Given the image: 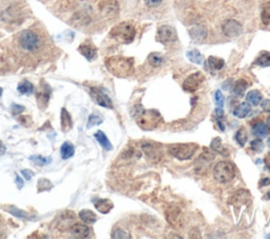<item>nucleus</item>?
I'll return each instance as SVG.
<instances>
[{"label": "nucleus", "instance_id": "nucleus-1", "mask_svg": "<svg viewBox=\"0 0 270 239\" xmlns=\"http://www.w3.org/2000/svg\"><path fill=\"white\" fill-rule=\"evenodd\" d=\"M131 114L135 121L142 130H154L163 122V117L156 110H146L141 105H136L132 108Z\"/></svg>", "mask_w": 270, "mask_h": 239}, {"label": "nucleus", "instance_id": "nucleus-2", "mask_svg": "<svg viewBox=\"0 0 270 239\" xmlns=\"http://www.w3.org/2000/svg\"><path fill=\"white\" fill-rule=\"evenodd\" d=\"M105 65L110 73L118 78H127L134 73V59L130 57H109Z\"/></svg>", "mask_w": 270, "mask_h": 239}, {"label": "nucleus", "instance_id": "nucleus-3", "mask_svg": "<svg viewBox=\"0 0 270 239\" xmlns=\"http://www.w3.org/2000/svg\"><path fill=\"white\" fill-rule=\"evenodd\" d=\"M135 35H136V30L132 23L127 21L118 23L110 31V36L122 43H131L134 40Z\"/></svg>", "mask_w": 270, "mask_h": 239}, {"label": "nucleus", "instance_id": "nucleus-4", "mask_svg": "<svg viewBox=\"0 0 270 239\" xmlns=\"http://www.w3.org/2000/svg\"><path fill=\"white\" fill-rule=\"evenodd\" d=\"M213 177L220 183H228L235 177L234 165L229 161H220L213 169Z\"/></svg>", "mask_w": 270, "mask_h": 239}, {"label": "nucleus", "instance_id": "nucleus-5", "mask_svg": "<svg viewBox=\"0 0 270 239\" xmlns=\"http://www.w3.org/2000/svg\"><path fill=\"white\" fill-rule=\"evenodd\" d=\"M198 150V146L196 143H176V145L169 146L170 154L178 158L179 160H189L193 157L196 151Z\"/></svg>", "mask_w": 270, "mask_h": 239}, {"label": "nucleus", "instance_id": "nucleus-6", "mask_svg": "<svg viewBox=\"0 0 270 239\" xmlns=\"http://www.w3.org/2000/svg\"><path fill=\"white\" fill-rule=\"evenodd\" d=\"M18 41L22 49L28 52L37 51L42 44L41 37H39L38 34L35 33L34 31L31 30H26L21 32V34L19 35L18 38Z\"/></svg>", "mask_w": 270, "mask_h": 239}, {"label": "nucleus", "instance_id": "nucleus-7", "mask_svg": "<svg viewBox=\"0 0 270 239\" xmlns=\"http://www.w3.org/2000/svg\"><path fill=\"white\" fill-rule=\"evenodd\" d=\"M90 95L92 99L96 102L98 106L107 108V109L113 108L112 100L110 99V97L104 92V90H102L101 87H98V86L90 87Z\"/></svg>", "mask_w": 270, "mask_h": 239}, {"label": "nucleus", "instance_id": "nucleus-8", "mask_svg": "<svg viewBox=\"0 0 270 239\" xmlns=\"http://www.w3.org/2000/svg\"><path fill=\"white\" fill-rule=\"evenodd\" d=\"M205 81V76L201 72H196L186 78V80L182 83V89L186 92L193 93L200 89V86Z\"/></svg>", "mask_w": 270, "mask_h": 239}, {"label": "nucleus", "instance_id": "nucleus-9", "mask_svg": "<svg viewBox=\"0 0 270 239\" xmlns=\"http://www.w3.org/2000/svg\"><path fill=\"white\" fill-rule=\"evenodd\" d=\"M157 40L168 44L178 40V32L173 27L170 26H162L157 30Z\"/></svg>", "mask_w": 270, "mask_h": 239}, {"label": "nucleus", "instance_id": "nucleus-10", "mask_svg": "<svg viewBox=\"0 0 270 239\" xmlns=\"http://www.w3.org/2000/svg\"><path fill=\"white\" fill-rule=\"evenodd\" d=\"M141 150L144 151L146 156L152 161H158L163 157V151L161 148V145L154 142H144L141 145Z\"/></svg>", "mask_w": 270, "mask_h": 239}, {"label": "nucleus", "instance_id": "nucleus-11", "mask_svg": "<svg viewBox=\"0 0 270 239\" xmlns=\"http://www.w3.org/2000/svg\"><path fill=\"white\" fill-rule=\"evenodd\" d=\"M222 30H223V33L227 36V37H236L241 35L242 33V26L240 22H237L236 20L233 19H228L224 22L223 27H222Z\"/></svg>", "mask_w": 270, "mask_h": 239}, {"label": "nucleus", "instance_id": "nucleus-12", "mask_svg": "<svg viewBox=\"0 0 270 239\" xmlns=\"http://www.w3.org/2000/svg\"><path fill=\"white\" fill-rule=\"evenodd\" d=\"M166 218L169 224L174 227H180L181 222V211L177 204H170L166 210Z\"/></svg>", "mask_w": 270, "mask_h": 239}, {"label": "nucleus", "instance_id": "nucleus-13", "mask_svg": "<svg viewBox=\"0 0 270 239\" xmlns=\"http://www.w3.org/2000/svg\"><path fill=\"white\" fill-rule=\"evenodd\" d=\"M70 233L74 238H88L90 236L91 230L88 226L76 222V224H73L70 227Z\"/></svg>", "mask_w": 270, "mask_h": 239}, {"label": "nucleus", "instance_id": "nucleus-14", "mask_svg": "<svg viewBox=\"0 0 270 239\" xmlns=\"http://www.w3.org/2000/svg\"><path fill=\"white\" fill-rule=\"evenodd\" d=\"M78 51L87 60L92 61L97 57V49L91 42H84L78 47Z\"/></svg>", "mask_w": 270, "mask_h": 239}, {"label": "nucleus", "instance_id": "nucleus-15", "mask_svg": "<svg viewBox=\"0 0 270 239\" xmlns=\"http://www.w3.org/2000/svg\"><path fill=\"white\" fill-rule=\"evenodd\" d=\"M51 92H52V90H51L50 85L47 83H44L43 89L37 93V102H38L39 107H41L42 109H45L47 106V103H49Z\"/></svg>", "mask_w": 270, "mask_h": 239}, {"label": "nucleus", "instance_id": "nucleus-16", "mask_svg": "<svg viewBox=\"0 0 270 239\" xmlns=\"http://www.w3.org/2000/svg\"><path fill=\"white\" fill-rule=\"evenodd\" d=\"M189 34L194 41L201 42L205 40L206 37H207V29L203 25H197L190 29Z\"/></svg>", "mask_w": 270, "mask_h": 239}, {"label": "nucleus", "instance_id": "nucleus-17", "mask_svg": "<svg viewBox=\"0 0 270 239\" xmlns=\"http://www.w3.org/2000/svg\"><path fill=\"white\" fill-rule=\"evenodd\" d=\"M95 209L101 214H108L111 210L114 208L113 202L109 200V199H94L92 200Z\"/></svg>", "mask_w": 270, "mask_h": 239}, {"label": "nucleus", "instance_id": "nucleus-18", "mask_svg": "<svg viewBox=\"0 0 270 239\" xmlns=\"http://www.w3.org/2000/svg\"><path fill=\"white\" fill-rule=\"evenodd\" d=\"M72 117H71L70 113L68 111L62 108L61 113H60V124H61V130L63 132H68L71 127H72Z\"/></svg>", "mask_w": 270, "mask_h": 239}, {"label": "nucleus", "instance_id": "nucleus-19", "mask_svg": "<svg viewBox=\"0 0 270 239\" xmlns=\"http://www.w3.org/2000/svg\"><path fill=\"white\" fill-rule=\"evenodd\" d=\"M251 111V107H250V103H248L247 101L246 102H242L241 105L237 106L234 111H233V115L237 118H245L246 116H247Z\"/></svg>", "mask_w": 270, "mask_h": 239}, {"label": "nucleus", "instance_id": "nucleus-20", "mask_svg": "<svg viewBox=\"0 0 270 239\" xmlns=\"http://www.w3.org/2000/svg\"><path fill=\"white\" fill-rule=\"evenodd\" d=\"M251 132H252L253 135H255V136L266 137L267 134H268V127L264 122L258 121V122H256L255 124L252 125Z\"/></svg>", "mask_w": 270, "mask_h": 239}, {"label": "nucleus", "instance_id": "nucleus-21", "mask_svg": "<svg viewBox=\"0 0 270 239\" xmlns=\"http://www.w3.org/2000/svg\"><path fill=\"white\" fill-rule=\"evenodd\" d=\"M94 137L96 138V140L98 141L99 145L104 148L106 151H111L113 149L112 143L110 142V140L108 139V137L106 136V134L102 131H97L96 133L94 134Z\"/></svg>", "mask_w": 270, "mask_h": 239}, {"label": "nucleus", "instance_id": "nucleus-22", "mask_svg": "<svg viewBox=\"0 0 270 239\" xmlns=\"http://www.w3.org/2000/svg\"><path fill=\"white\" fill-rule=\"evenodd\" d=\"M246 100H247V102L250 103V105L257 107L261 105L262 100H263V96H262L260 91L252 90V91H249L247 95H246Z\"/></svg>", "mask_w": 270, "mask_h": 239}, {"label": "nucleus", "instance_id": "nucleus-23", "mask_svg": "<svg viewBox=\"0 0 270 239\" xmlns=\"http://www.w3.org/2000/svg\"><path fill=\"white\" fill-rule=\"evenodd\" d=\"M78 216L85 222V224H88V225H92L97 220L96 214L90 210H82L81 212H79Z\"/></svg>", "mask_w": 270, "mask_h": 239}, {"label": "nucleus", "instance_id": "nucleus-24", "mask_svg": "<svg viewBox=\"0 0 270 239\" xmlns=\"http://www.w3.org/2000/svg\"><path fill=\"white\" fill-rule=\"evenodd\" d=\"M206 65H208V67L213 71H220L224 68L225 61H224V59H222V58L210 56L208 58L207 62H206Z\"/></svg>", "mask_w": 270, "mask_h": 239}, {"label": "nucleus", "instance_id": "nucleus-25", "mask_svg": "<svg viewBox=\"0 0 270 239\" xmlns=\"http://www.w3.org/2000/svg\"><path fill=\"white\" fill-rule=\"evenodd\" d=\"M248 87V82L245 80V79H240V80H237L233 86V94L235 96L242 97L243 95L245 94L246 90H247Z\"/></svg>", "mask_w": 270, "mask_h": 239}, {"label": "nucleus", "instance_id": "nucleus-26", "mask_svg": "<svg viewBox=\"0 0 270 239\" xmlns=\"http://www.w3.org/2000/svg\"><path fill=\"white\" fill-rule=\"evenodd\" d=\"M164 56L161 54V53H156V52H153V53H151L149 56H148V61L149 63L152 67L154 68H158V67H161L163 63H164Z\"/></svg>", "mask_w": 270, "mask_h": 239}, {"label": "nucleus", "instance_id": "nucleus-27", "mask_svg": "<svg viewBox=\"0 0 270 239\" xmlns=\"http://www.w3.org/2000/svg\"><path fill=\"white\" fill-rule=\"evenodd\" d=\"M60 155L62 159H69L74 155V147L71 142H65L60 148Z\"/></svg>", "mask_w": 270, "mask_h": 239}, {"label": "nucleus", "instance_id": "nucleus-28", "mask_svg": "<svg viewBox=\"0 0 270 239\" xmlns=\"http://www.w3.org/2000/svg\"><path fill=\"white\" fill-rule=\"evenodd\" d=\"M247 139H248L247 130H246L244 126H242L241 129L237 131L235 134V140L237 141V143H239L241 147H244L246 145V142H247Z\"/></svg>", "mask_w": 270, "mask_h": 239}, {"label": "nucleus", "instance_id": "nucleus-29", "mask_svg": "<svg viewBox=\"0 0 270 239\" xmlns=\"http://www.w3.org/2000/svg\"><path fill=\"white\" fill-rule=\"evenodd\" d=\"M255 65L260 67H270V52H263L258 59L255 61Z\"/></svg>", "mask_w": 270, "mask_h": 239}, {"label": "nucleus", "instance_id": "nucleus-30", "mask_svg": "<svg viewBox=\"0 0 270 239\" xmlns=\"http://www.w3.org/2000/svg\"><path fill=\"white\" fill-rule=\"evenodd\" d=\"M187 57L190 61L193 62V63H196V65H201L204 60L203 55L197 50H191V51L187 52Z\"/></svg>", "mask_w": 270, "mask_h": 239}, {"label": "nucleus", "instance_id": "nucleus-31", "mask_svg": "<svg viewBox=\"0 0 270 239\" xmlns=\"http://www.w3.org/2000/svg\"><path fill=\"white\" fill-rule=\"evenodd\" d=\"M210 148L216 151V152H219L221 153L222 155H228V153L226 152V149L223 147V145H222V139L220 137H217L214 138L211 143H210Z\"/></svg>", "mask_w": 270, "mask_h": 239}, {"label": "nucleus", "instance_id": "nucleus-32", "mask_svg": "<svg viewBox=\"0 0 270 239\" xmlns=\"http://www.w3.org/2000/svg\"><path fill=\"white\" fill-rule=\"evenodd\" d=\"M261 19L265 26H268L270 23V2L265 3L263 7H262Z\"/></svg>", "mask_w": 270, "mask_h": 239}, {"label": "nucleus", "instance_id": "nucleus-33", "mask_svg": "<svg viewBox=\"0 0 270 239\" xmlns=\"http://www.w3.org/2000/svg\"><path fill=\"white\" fill-rule=\"evenodd\" d=\"M17 90L21 94H32L34 92V85L32 84L30 81L26 80V81H22L18 84Z\"/></svg>", "mask_w": 270, "mask_h": 239}, {"label": "nucleus", "instance_id": "nucleus-34", "mask_svg": "<svg viewBox=\"0 0 270 239\" xmlns=\"http://www.w3.org/2000/svg\"><path fill=\"white\" fill-rule=\"evenodd\" d=\"M7 211H9L12 215H14L15 217H18V218H23V219H31L30 216H29V214L26 213V212H23L21 210H19L18 208H15V206H12L10 205L9 208H7Z\"/></svg>", "mask_w": 270, "mask_h": 239}, {"label": "nucleus", "instance_id": "nucleus-35", "mask_svg": "<svg viewBox=\"0 0 270 239\" xmlns=\"http://www.w3.org/2000/svg\"><path fill=\"white\" fill-rule=\"evenodd\" d=\"M51 189H52V183L50 180H47L45 178H42L38 180V185H37L38 192H45V191H50Z\"/></svg>", "mask_w": 270, "mask_h": 239}, {"label": "nucleus", "instance_id": "nucleus-36", "mask_svg": "<svg viewBox=\"0 0 270 239\" xmlns=\"http://www.w3.org/2000/svg\"><path fill=\"white\" fill-rule=\"evenodd\" d=\"M102 121H104V118H102L101 116L97 115V114H91L89 116V119H88V125H87V127L88 129H90V127L94 126V125H98L100 124Z\"/></svg>", "mask_w": 270, "mask_h": 239}, {"label": "nucleus", "instance_id": "nucleus-37", "mask_svg": "<svg viewBox=\"0 0 270 239\" xmlns=\"http://www.w3.org/2000/svg\"><path fill=\"white\" fill-rule=\"evenodd\" d=\"M31 160H33L39 166H44L47 163H50L52 161V159L50 157L45 158L42 156H34V157H31Z\"/></svg>", "mask_w": 270, "mask_h": 239}, {"label": "nucleus", "instance_id": "nucleus-38", "mask_svg": "<svg viewBox=\"0 0 270 239\" xmlns=\"http://www.w3.org/2000/svg\"><path fill=\"white\" fill-rule=\"evenodd\" d=\"M250 147L253 151H255V152L261 153L264 149V143L261 139H255L250 142Z\"/></svg>", "mask_w": 270, "mask_h": 239}, {"label": "nucleus", "instance_id": "nucleus-39", "mask_svg": "<svg viewBox=\"0 0 270 239\" xmlns=\"http://www.w3.org/2000/svg\"><path fill=\"white\" fill-rule=\"evenodd\" d=\"M214 100H216V103H217V106L219 108L223 109V107H224V96H223V94H222V92L220 90H218L216 92V94H214Z\"/></svg>", "mask_w": 270, "mask_h": 239}, {"label": "nucleus", "instance_id": "nucleus-40", "mask_svg": "<svg viewBox=\"0 0 270 239\" xmlns=\"http://www.w3.org/2000/svg\"><path fill=\"white\" fill-rule=\"evenodd\" d=\"M112 237L113 238H130V235L127 234L122 229H116L115 231H113Z\"/></svg>", "mask_w": 270, "mask_h": 239}, {"label": "nucleus", "instance_id": "nucleus-41", "mask_svg": "<svg viewBox=\"0 0 270 239\" xmlns=\"http://www.w3.org/2000/svg\"><path fill=\"white\" fill-rule=\"evenodd\" d=\"M23 111H25V107L16 105V103H13L11 106V112L13 115H19L20 113H22Z\"/></svg>", "mask_w": 270, "mask_h": 239}, {"label": "nucleus", "instance_id": "nucleus-42", "mask_svg": "<svg viewBox=\"0 0 270 239\" xmlns=\"http://www.w3.org/2000/svg\"><path fill=\"white\" fill-rule=\"evenodd\" d=\"M163 2V0H145V3L149 7H156Z\"/></svg>", "mask_w": 270, "mask_h": 239}, {"label": "nucleus", "instance_id": "nucleus-43", "mask_svg": "<svg viewBox=\"0 0 270 239\" xmlns=\"http://www.w3.org/2000/svg\"><path fill=\"white\" fill-rule=\"evenodd\" d=\"M261 106H262V109H263V111H265V112H270V99L262 100Z\"/></svg>", "mask_w": 270, "mask_h": 239}, {"label": "nucleus", "instance_id": "nucleus-44", "mask_svg": "<svg viewBox=\"0 0 270 239\" xmlns=\"http://www.w3.org/2000/svg\"><path fill=\"white\" fill-rule=\"evenodd\" d=\"M214 114H216V119H217V120H222V119H224V111H223V109H222V108H218V109H216V113H214Z\"/></svg>", "mask_w": 270, "mask_h": 239}, {"label": "nucleus", "instance_id": "nucleus-45", "mask_svg": "<svg viewBox=\"0 0 270 239\" xmlns=\"http://www.w3.org/2000/svg\"><path fill=\"white\" fill-rule=\"evenodd\" d=\"M21 174L23 175V177L26 178V180H30L32 178V176H33V172L30 171V170H22L21 171Z\"/></svg>", "mask_w": 270, "mask_h": 239}, {"label": "nucleus", "instance_id": "nucleus-46", "mask_svg": "<svg viewBox=\"0 0 270 239\" xmlns=\"http://www.w3.org/2000/svg\"><path fill=\"white\" fill-rule=\"evenodd\" d=\"M270 185V178L267 177V178H263L260 180V186L261 187H265V186H268Z\"/></svg>", "mask_w": 270, "mask_h": 239}, {"label": "nucleus", "instance_id": "nucleus-47", "mask_svg": "<svg viewBox=\"0 0 270 239\" xmlns=\"http://www.w3.org/2000/svg\"><path fill=\"white\" fill-rule=\"evenodd\" d=\"M16 182H17L18 189H21L23 187V180L20 178L19 175H16Z\"/></svg>", "mask_w": 270, "mask_h": 239}, {"label": "nucleus", "instance_id": "nucleus-48", "mask_svg": "<svg viewBox=\"0 0 270 239\" xmlns=\"http://www.w3.org/2000/svg\"><path fill=\"white\" fill-rule=\"evenodd\" d=\"M264 162H265L266 166L268 168V170H270V152H268V154L264 158Z\"/></svg>", "mask_w": 270, "mask_h": 239}, {"label": "nucleus", "instance_id": "nucleus-49", "mask_svg": "<svg viewBox=\"0 0 270 239\" xmlns=\"http://www.w3.org/2000/svg\"><path fill=\"white\" fill-rule=\"evenodd\" d=\"M5 150H6V148L4 146V143L1 140H0V156H2L4 154Z\"/></svg>", "mask_w": 270, "mask_h": 239}, {"label": "nucleus", "instance_id": "nucleus-50", "mask_svg": "<svg viewBox=\"0 0 270 239\" xmlns=\"http://www.w3.org/2000/svg\"><path fill=\"white\" fill-rule=\"evenodd\" d=\"M267 127L270 130V116H269L268 119H267Z\"/></svg>", "mask_w": 270, "mask_h": 239}, {"label": "nucleus", "instance_id": "nucleus-51", "mask_svg": "<svg viewBox=\"0 0 270 239\" xmlns=\"http://www.w3.org/2000/svg\"><path fill=\"white\" fill-rule=\"evenodd\" d=\"M266 197H267V199H269V200H270V191H269V192L267 193V195H266Z\"/></svg>", "mask_w": 270, "mask_h": 239}, {"label": "nucleus", "instance_id": "nucleus-52", "mask_svg": "<svg viewBox=\"0 0 270 239\" xmlns=\"http://www.w3.org/2000/svg\"><path fill=\"white\" fill-rule=\"evenodd\" d=\"M1 95H2V89H1V87H0V96H1Z\"/></svg>", "mask_w": 270, "mask_h": 239}, {"label": "nucleus", "instance_id": "nucleus-53", "mask_svg": "<svg viewBox=\"0 0 270 239\" xmlns=\"http://www.w3.org/2000/svg\"><path fill=\"white\" fill-rule=\"evenodd\" d=\"M267 238H270V235H268V236H267Z\"/></svg>", "mask_w": 270, "mask_h": 239}]
</instances>
